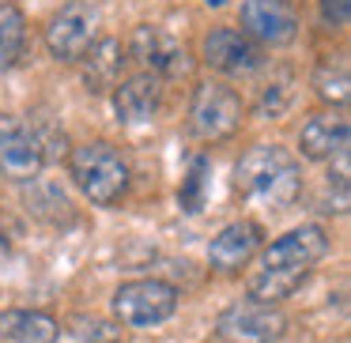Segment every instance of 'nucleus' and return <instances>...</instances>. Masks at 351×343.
Listing matches in <instances>:
<instances>
[{"instance_id":"nucleus-1","label":"nucleus","mask_w":351,"mask_h":343,"mask_svg":"<svg viewBox=\"0 0 351 343\" xmlns=\"http://www.w3.org/2000/svg\"><path fill=\"white\" fill-rule=\"evenodd\" d=\"M328 257V234L317 223H302V227L280 234L272 245L257 253V264H253L250 279H245V290L253 302L265 305H280L283 298H291L310 272Z\"/></svg>"},{"instance_id":"nucleus-2","label":"nucleus","mask_w":351,"mask_h":343,"mask_svg":"<svg viewBox=\"0 0 351 343\" xmlns=\"http://www.w3.org/2000/svg\"><path fill=\"white\" fill-rule=\"evenodd\" d=\"M234 189L265 207H291L302 196V162L280 144H253L234 166Z\"/></svg>"},{"instance_id":"nucleus-3","label":"nucleus","mask_w":351,"mask_h":343,"mask_svg":"<svg viewBox=\"0 0 351 343\" xmlns=\"http://www.w3.org/2000/svg\"><path fill=\"white\" fill-rule=\"evenodd\" d=\"M69 177L95 207H114L129 196L132 170L129 159L110 140H91L69 151Z\"/></svg>"},{"instance_id":"nucleus-4","label":"nucleus","mask_w":351,"mask_h":343,"mask_svg":"<svg viewBox=\"0 0 351 343\" xmlns=\"http://www.w3.org/2000/svg\"><path fill=\"white\" fill-rule=\"evenodd\" d=\"M178 305H182L178 287L167 279H155V275L121 283L110 298V309H114L117 325L125 328H159L178 313Z\"/></svg>"},{"instance_id":"nucleus-5","label":"nucleus","mask_w":351,"mask_h":343,"mask_svg":"<svg viewBox=\"0 0 351 343\" xmlns=\"http://www.w3.org/2000/svg\"><path fill=\"white\" fill-rule=\"evenodd\" d=\"M245 121V102L234 87L227 84H197L189 99V132L200 140V144H219V140H230Z\"/></svg>"},{"instance_id":"nucleus-6","label":"nucleus","mask_w":351,"mask_h":343,"mask_svg":"<svg viewBox=\"0 0 351 343\" xmlns=\"http://www.w3.org/2000/svg\"><path fill=\"white\" fill-rule=\"evenodd\" d=\"M95 38H99V8L91 0H64L46 23V49L61 64H80Z\"/></svg>"},{"instance_id":"nucleus-7","label":"nucleus","mask_w":351,"mask_h":343,"mask_svg":"<svg viewBox=\"0 0 351 343\" xmlns=\"http://www.w3.org/2000/svg\"><path fill=\"white\" fill-rule=\"evenodd\" d=\"M287 332V317L280 305H265L253 298H238L215 317V340L219 343H280Z\"/></svg>"},{"instance_id":"nucleus-8","label":"nucleus","mask_w":351,"mask_h":343,"mask_svg":"<svg viewBox=\"0 0 351 343\" xmlns=\"http://www.w3.org/2000/svg\"><path fill=\"white\" fill-rule=\"evenodd\" d=\"M46 144L42 132L23 117H0V177L27 185L46 166Z\"/></svg>"},{"instance_id":"nucleus-9","label":"nucleus","mask_w":351,"mask_h":343,"mask_svg":"<svg viewBox=\"0 0 351 343\" xmlns=\"http://www.w3.org/2000/svg\"><path fill=\"white\" fill-rule=\"evenodd\" d=\"M200 61L212 72H219V76L238 79V76L261 72L268 57H265V49H261L250 34L238 31V27H212V31L204 34V42H200Z\"/></svg>"},{"instance_id":"nucleus-10","label":"nucleus","mask_w":351,"mask_h":343,"mask_svg":"<svg viewBox=\"0 0 351 343\" xmlns=\"http://www.w3.org/2000/svg\"><path fill=\"white\" fill-rule=\"evenodd\" d=\"M125 57L136 61L140 72L159 76L162 84H167L170 76H189V68H193L182 42H178L174 34H167L162 27H152V23H140L136 31L129 34V42H125Z\"/></svg>"},{"instance_id":"nucleus-11","label":"nucleus","mask_w":351,"mask_h":343,"mask_svg":"<svg viewBox=\"0 0 351 343\" xmlns=\"http://www.w3.org/2000/svg\"><path fill=\"white\" fill-rule=\"evenodd\" d=\"M242 34L261 49H283L298 38V12L291 0H242Z\"/></svg>"},{"instance_id":"nucleus-12","label":"nucleus","mask_w":351,"mask_h":343,"mask_svg":"<svg viewBox=\"0 0 351 343\" xmlns=\"http://www.w3.org/2000/svg\"><path fill=\"white\" fill-rule=\"evenodd\" d=\"M351 140V121L340 106H325L313 117H306V125L298 129V155L310 162H332L336 155L348 151Z\"/></svg>"},{"instance_id":"nucleus-13","label":"nucleus","mask_w":351,"mask_h":343,"mask_svg":"<svg viewBox=\"0 0 351 343\" xmlns=\"http://www.w3.org/2000/svg\"><path fill=\"white\" fill-rule=\"evenodd\" d=\"M261 242H265V227L257 219H234L208 242V264L219 275L242 272L261 253Z\"/></svg>"},{"instance_id":"nucleus-14","label":"nucleus","mask_w":351,"mask_h":343,"mask_svg":"<svg viewBox=\"0 0 351 343\" xmlns=\"http://www.w3.org/2000/svg\"><path fill=\"white\" fill-rule=\"evenodd\" d=\"M110 94H114L117 121L129 125V129H140V125H152L155 117H159L167 87H162V79L152 76V72H132V76H125Z\"/></svg>"},{"instance_id":"nucleus-15","label":"nucleus","mask_w":351,"mask_h":343,"mask_svg":"<svg viewBox=\"0 0 351 343\" xmlns=\"http://www.w3.org/2000/svg\"><path fill=\"white\" fill-rule=\"evenodd\" d=\"M80 64H84L87 91L106 94V91H114V87L125 79V64H129V57H125V46L117 38H95V46L80 57Z\"/></svg>"},{"instance_id":"nucleus-16","label":"nucleus","mask_w":351,"mask_h":343,"mask_svg":"<svg viewBox=\"0 0 351 343\" xmlns=\"http://www.w3.org/2000/svg\"><path fill=\"white\" fill-rule=\"evenodd\" d=\"M0 340L8 343H57L61 340V320L42 309H0Z\"/></svg>"},{"instance_id":"nucleus-17","label":"nucleus","mask_w":351,"mask_h":343,"mask_svg":"<svg viewBox=\"0 0 351 343\" xmlns=\"http://www.w3.org/2000/svg\"><path fill=\"white\" fill-rule=\"evenodd\" d=\"M310 87H313V94H317L325 106H340L343 110V102H348V87H351L348 57L328 53L325 61H317V68H313V76H310Z\"/></svg>"},{"instance_id":"nucleus-18","label":"nucleus","mask_w":351,"mask_h":343,"mask_svg":"<svg viewBox=\"0 0 351 343\" xmlns=\"http://www.w3.org/2000/svg\"><path fill=\"white\" fill-rule=\"evenodd\" d=\"M27 46V16L19 4L0 0V76L8 68H16V61L23 57Z\"/></svg>"},{"instance_id":"nucleus-19","label":"nucleus","mask_w":351,"mask_h":343,"mask_svg":"<svg viewBox=\"0 0 351 343\" xmlns=\"http://www.w3.org/2000/svg\"><path fill=\"white\" fill-rule=\"evenodd\" d=\"M208 189H212V159L208 155H193L182 174V185H178V207L185 215H200L208 204Z\"/></svg>"},{"instance_id":"nucleus-20","label":"nucleus","mask_w":351,"mask_h":343,"mask_svg":"<svg viewBox=\"0 0 351 343\" xmlns=\"http://www.w3.org/2000/svg\"><path fill=\"white\" fill-rule=\"evenodd\" d=\"M69 332L80 343H121V328L114 320H102L95 313H72L69 317Z\"/></svg>"},{"instance_id":"nucleus-21","label":"nucleus","mask_w":351,"mask_h":343,"mask_svg":"<svg viewBox=\"0 0 351 343\" xmlns=\"http://www.w3.org/2000/svg\"><path fill=\"white\" fill-rule=\"evenodd\" d=\"M317 8H321V19L332 27H348L351 19V0H317Z\"/></svg>"},{"instance_id":"nucleus-22","label":"nucleus","mask_w":351,"mask_h":343,"mask_svg":"<svg viewBox=\"0 0 351 343\" xmlns=\"http://www.w3.org/2000/svg\"><path fill=\"white\" fill-rule=\"evenodd\" d=\"M8 257H12V242H8V234L0 230V268L8 264Z\"/></svg>"},{"instance_id":"nucleus-23","label":"nucleus","mask_w":351,"mask_h":343,"mask_svg":"<svg viewBox=\"0 0 351 343\" xmlns=\"http://www.w3.org/2000/svg\"><path fill=\"white\" fill-rule=\"evenodd\" d=\"M204 4H212V8H219V4H223V0H204Z\"/></svg>"}]
</instances>
